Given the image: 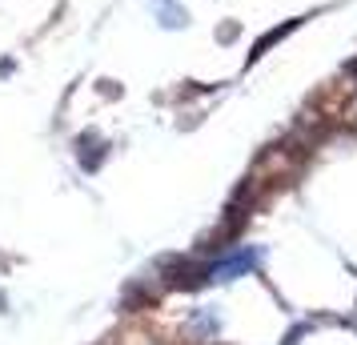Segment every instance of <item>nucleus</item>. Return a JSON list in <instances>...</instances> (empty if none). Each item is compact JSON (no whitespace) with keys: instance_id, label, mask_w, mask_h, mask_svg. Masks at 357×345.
Segmentation results:
<instances>
[{"instance_id":"1","label":"nucleus","mask_w":357,"mask_h":345,"mask_svg":"<svg viewBox=\"0 0 357 345\" xmlns=\"http://www.w3.org/2000/svg\"><path fill=\"white\" fill-rule=\"evenodd\" d=\"M253 265H257V253H253V249H241L237 257H229V261L213 265V269H209V281H233V277H241V273H249Z\"/></svg>"}]
</instances>
